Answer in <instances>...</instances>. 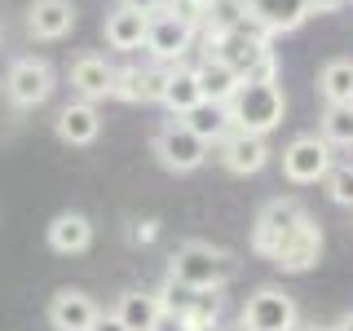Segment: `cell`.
<instances>
[{"mask_svg": "<svg viewBox=\"0 0 353 331\" xmlns=\"http://www.w3.org/2000/svg\"><path fill=\"white\" fill-rule=\"evenodd\" d=\"M309 5H314V14H336V9L353 5V0H309Z\"/></svg>", "mask_w": 353, "mask_h": 331, "instance_id": "f1b7e54d", "label": "cell"}, {"mask_svg": "<svg viewBox=\"0 0 353 331\" xmlns=\"http://www.w3.org/2000/svg\"><path fill=\"white\" fill-rule=\"evenodd\" d=\"M176 309L185 318V331H216L225 301H221V292H190V301L176 305Z\"/></svg>", "mask_w": 353, "mask_h": 331, "instance_id": "603a6c76", "label": "cell"}, {"mask_svg": "<svg viewBox=\"0 0 353 331\" xmlns=\"http://www.w3.org/2000/svg\"><path fill=\"white\" fill-rule=\"evenodd\" d=\"M199 22L194 18H185V14H176V9H163V14H154L150 18V31H146V53L159 66H176V62H185V53L194 49V40H199Z\"/></svg>", "mask_w": 353, "mask_h": 331, "instance_id": "5b68a950", "label": "cell"}, {"mask_svg": "<svg viewBox=\"0 0 353 331\" xmlns=\"http://www.w3.org/2000/svg\"><path fill=\"white\" fill-rule=\"evenodd\" d=\"M318 261H323V225H318L314 217H305L301 225H296V234L283 243L279 257L270 265H279L283 274H309Z\"/></svg>", "mask_w": 353, "mask_h": 331, "instance_id": "9c48e42d", "label": "cell"}, {"mask_svg": "<svg viewBox=\"0 0 353 331\" xmlns=\"http://www.w3.org/2000/svg\"><path fill=\"white\" fill-rule=\"evenodd\" d=\"M234 331H248V327H243V323H239V327H234Z\"/></svg>", "mask_w": 353, "mask_h": 331, "instance_id": "836d02e7", "label": "cell"}, {"mask_svg": "<svg viewBox=\"0 0 353 331\" xmlns=\"http://www.w3.org/2000/svg\"><path fill=\"white\" fill-rule=\"evenodd\" d=\"M323 185H327V194H331L336 208H353V163H336Z\"/></svg>", "mask_w": 353, "mask_h": 331, "instance_id": "484cf974", "label": "cell"}, {"mask_svg": "<svg viewBox=\"0 0 353 331\" xmlns=\"http://www.w3.org/2000/svg\"><path fill=\"white\" fill-rule=\"evenodd\" d=\"M270 141L256 137V132H230L225 141L216 146V159H221V168L225 172H234V177H256L265 163H270Z\"/></svg>", "mask_w": 353, "mask_h": 331, "instance_id": "8fae6325", "label": "cell"}, {"mask_svg": "<svg viewBox=\"0 0 353 331\" xmlns=\"http://www.w3.org/2000/svg\"><path fill=\"white\" fill-rule=\"evenodd\" d=\"M154 234H159V225H154V221H141V225L132 230V239H137V243H150Z\"/></svg>", "mask_w": 353, "mask_h": 331, "instance_id": "4dcf8cb0", "label": "cell"}, {"mask_svg": "<svg viewBox=\"0 0 353 331\" xmlns=\"http://www.w3.org/2000/svg\"><path fill=\"white\" fill-rule=\"evenodd\" d=\"M163 75H168V66H124V71H115V93L110 97H119V102H128V106L159 102Z\"/></svg>", "mask_w": 353, "mask_h": 331, "instance_id": "ac0fdd59", "label": "cell"}, {"mask_svg": "<svg viewBox=\"0 0 353 331\" xmlns=\"http://www.w3.org/2000/svg\"><path fill=\"white\" fill-rule=\"evenodd\" d=\"M146 31H150V14H137V9L119 5L106 14L102 36L115 53H137V49H146Z\"/></svg>", "mask_w": 353, "mask_h": 331, "instance_id": "e0dca14e", "label": "cell"}, {"mask_svg": "<svg viewBox=\"0 0 353 331\" xmlns=\"http://www.w3.org/2000/svg\"><path fill=\"white\" fill-rule=\"evenodd\" d=\"M150 150H154V159H159V168H168V172H194V168H203L208 154H212V146H208L199 132L185 128L181 119H168V124L154 132Z\"/></svg>", "mask_w": 353, "mask_h": 331, "instance_id": "8992f818", "label": "cell"}, {"mask_svg": "<svg viewBox=\"0 0 353 331\" xmlns=\"http://www.w3.org/2000/svg\"><path fill=\"white\" fill-rule=\"evenodd\" d=\"M225 115H230V128L234 132L270 137L287 115V97H283L279 80H243L239 93L225 102Z\"/></svg>", "mask_w": 353, "mask_h": 331, "instance_id": "7a4b0ae2", "label": "cell"}, {"mask_svg": "<svg viewBox=\"0 0 353 331\" xmlns=\"http://www.w3.org/2000/svg\"><path fill=\"white\" fill-rule=\"evenodd\" d=\"M110 314H115L128 331H150L154 318L163 314V292H141V287H128V292H119V301H115Z\"/></svg>", "mask_w": 353, "mask_h": 331, "instance_id": "ffe728a7", "label": "cell"}, {"mask_svg": "<svg viewBox=\"0 0 353 331\" xmlns=\"http://www.w3.org/2000/svg\"><path fill=\"white\" fill-rule=\"evenodd\" d=\"M150 331H185V318H181V309L163 301V314L154 318V327H150Z\"/></svg>", "mask_w": 353, "mask_h": 331, "instance_id": "4316f807", "label": "cell"}, {"mask_svg": "<svg viewBox=\"0 0 353 331\" xmlns=\"http://www.w3.org/2000/svg\"><path fill=\"white\" fill-rule=\"evenodd\" d=\"M53 132H58L62 146H93V141L102 137V110L93 102H84V97H75V102H66L58 110Z\"/></svg>", "mask_w": 353, "mask_h": 331, "instance_id": "7c38bea8", "label": "cell"}, {"mask_svg": "<svg viewBox=\"0 0 353 331\" xmlns=\"http://www.w3.org/2000/svg\"><path fill=\"white\" fill-rule=\"evenodd\" d=\"M239 323L248 331H296L301 309H296V301L283 292V287H256V292L243 301Z\"/></svg>", "mask_w": 353, "mask_h": 331, "instance_id": "52a82bcc", "label": "cell"}, {"mask_svg": "<svg viewBox=\"0 0 353 331\" xmlns=\"http://www.w3.org/2000/svg\"><path fill=\"white\" fill-rule=\"evenodd\" d=\"M159 106L168 110L172 119H185L194 106H203V84H199V71L185 62L168 66V75H163V93H159Z\"/></svg>", "mask_w": 353, "mask_h": 331, "instance_id": "5bb4252c", "label": "cell"}, {"mask_svg": "<svg viewBox=\"0 0 353 331\" xmlns=\"http://www.w3.org/2000/svg\"><path fill=\"white\" fill-rule=\"evenodd\" d=\"M318 97L327 106H353V58H331L318 71Z\"/></svg>", "mask_w": 353, "mask_h": 331, "instance_id": "44dd1931", "label": "cell"}, {"mask_svg": "<svg viewBox=\"0 0 353 331\" xmlns=\"http://www.w3.org/2000/svg\"><path fill=\"white\" fill-rule=\"evenodd\" d=\"M0 36H5V31H0Z\"/></svg>", "mask_w": 353, "mask_h": 331, "instance_id": "e575fe53", "label": "cell"}, {"mask_svg": "<svg viewBox=\"0 0 353 331\" xmlns=\"http://www.w3.org/2000/svg\"><path fill=\"white\" fill-rule=\"evenodd\" d=\"M102 318V305L80 287H62L49 301V327L53 331H93V323Z\"/></svg>", "mask_w": 353, "mask_h": 331, "instance_id": "30bf717a", "label": "cell"}, {"mask_svg": "<svg viewBox=\"0 0 353 331\" xmlns=\"http://www.w3.org/2000/svg\"><path fill=\"white\" fill-rule=\"evenodd\" d=\"M5 97L18 110H31V106L49 102V97H53V66L44 62V58H36V53L18 58L5 71Z\"/></svg>", "mask_w": 353, "mask_h": 331, "instance_id": "ba28073f", "label": "cell"}, {"mask_svg": "<svg viewBox=\"0 0 353 331\" xmlns=\"http://www.w3.org/2000/svg\"><path fill=\"white\" fill-rule=\"evenodd\" d=\"M49 248L58 257H80L93 248V221L84 212H58L49 221Z\"/></svg>", "mask_w": 353, "mask_h": 331, "instance_id": "d6986e66", "label": "cell"}, {"mask_svg": "<svg viewBox=\"0 0 353 331\" xmlns=\"http://www.w3.org/2000/svg\"><path fill=\"white\" fill-rule=\"evenodd\" d=\"M194 71H199V84H203V102H212V106H225L230 97L239 93V84H243V75L230 71L221 58H203Z\"/></svg>", "mask_w": 353, "mask_h": 331, "instance_id": "7402d4cb", "label": "cell"}, {"mask_svg": "<svg viewBox=\"0 0 353 331\" xmlns=\"http://www.w3.org/2000/svg\"><path fill=\"white\" fill-rule=\"evenodd\" d=\"M93 331H128V327L119 323L115 314H102V318H97V323H93Z\"/></svg>", "mask_w": 353, "mask_h": 331, "instance_id": "f546056e", "label": "cell"}, {"mask_svg": "<svg viewBox=\"0 0 353 331\" xmlns=\"http://www.w3.org/2000/svg\"><path fill=\"white\" fill-rule=\"evenodd\" d=\"M336 168V146L323 141V132H301L283 146V177L292 185H318Z\"/></svg>", "mask_w": 353, "mask_h": 331, "instance_id": "3957f363", "label": "cell"}, {"mask_svg": "<svg viewBox=\"0 0 353 331\" xmlns=\"http://www.w3.org/2000/svg\"><path fill=\"white\" fill-rule=\"evenodd\" d=\"M71 31H75L71 0H31V9H27V36L31 40H62Z\"/></svg>", "mask_w": 353, "mask_h": 331, "instance_id": "2e32d148", "label": "cell"}, {"mask_svg": "<svg viewBox=\"0 0 353 331\" xmlns=\"http://www.w3.org/2000/svg\"><path fill=\"white\" fill-rule=\"evenodd\" d=\"M248 5V18L261 22L270 36H287L296 31L305 18H314V5L309 0H243Z\"/></svg>", "mask_w": 353, "mask_h": 331, "instance_id": "9a60e30c", "label": "cell"}, {"mask_svg": "<svg viewBox=\"0 0 353 331\" xmlns=\"http://www.w3.org/2000/svg\"><path fill=\"white\" fill-rule=\"evenodd\" d=\"M181 124L190 128V132H199V137H203L208 146H221V141H225L230 132H234V128H230V115H225V106H212V102L194 106L190 115L181 119Z\"/></svg>", "mask_w": 353, "mask_h": 331, "instance_id": "cb8c5ba5", "label": "cell"}, {"mask_svg": "<svg viewBox=\"0 0 353 331\" xmlns=\"http://www.w3.org/2000/svg\"><path fill=\"white\" fill-rule=\"evenodd\" d=\"M318 132H323V141H331L336 150H349L353 146V106H323Z\"/></svg>", "mask_w": 353, "mask_h": 331, "instance_id": "d4e9b609", "label": "cell"}, {"mask_svg": "<svg viewBox=\"0 0 353 331\" xmlns=\"http://www.w3.org/2000/svg\"><path fill=\"white\" fill-rule=\"evenodd\" d=\"M119 5H128V9H137V14H163L168 9V0H119Z\"/></svg>", "mask_w": 353, "mask_h": 331, "instance_id": "83f0119b", "label": "cell"}, {"mask_svg": "<svg viewBox=\"0 0 353 331\" xmlns=\"http://www.w3.org/2000/svg\"><path fill=\"white\" fill-rule=\"evenodd\" d=\"M331 331H353V309H349V314H345V318H340V323H336V327H331Z\"/></svg>", "mask_w": 353, "mask_h": 331, "instance_id": "1f68e13d", "label": "cell"}, {"mask_svg": "<svg viewBox=\"0 0 353 331\" xmlns=\"http://www.w3.org/2000/svg\"><path fill=\"white\" fill-rule=\"evenodd\" d=\"M234 257L225 248H212V243H181L168 261V283H176L181 292H225V283L234 279Z\"/></svg>", "mask_w": 353, "mask_h": 331, "instance_id": "6da1fadb", "label": "cell"}, {"mask_svg": "<svg viewBox=\"0 0 353 331\" xmlns=\"http://www.w3.org/2000/svg\"><path fill=\"white\" fill-rule=\"evenodd\" d=\"M296 331H331V327H323V323H296Z\"/></svg>", "mask_w": 353, "mask_h": 331, "instance_id": "d6a6232c", "label": "cell"}, {"mask_svg": "<svg viewBox=\"0 0 353 331\" xmlns=\"http://www.w3.org/2000/svg\"><path fill=\"white\" fill-rule=\"evenodd\" d=\"M305 217L309 212H305L301 199H270V203L256 212V221H252V252L265 257V261H274L279 248L296 234V225H301Z\"/></svg>", "mask_w": 353, "mask_h": 331, "instance_id": "277c9868", "label": "cell"}, {"mask_svg": "<svg viewBox=\"0 0 353 331\" xmlns=\"http://www.w3.org/2000/svg\"><path fill=\"white\" fill-rule=\"evenodd\" d=\"M71 88L75 97H84V102H106L110 93H115V66H110L102 53H80V58L71 62Z\"/></svg>", "mask_w": 353, "mask_h": 331, "instance_id": "4fadbf2b", "label": "cell"}]
</instances>
